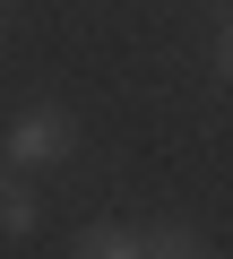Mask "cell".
<instances>
[{
    "label": "cell",
    "instance_id": "obj_1",
    "mask_svg": "<svg viewBox=\"0 0 233 259\" xmlns=\"http://www.w3.org/2000/svg\"><path fill=\"white\" fill-rule=\"evenodd\" d=\"M52 156H69V121H61V112H26V121L9 130V173H35V164H52Z\"/></svg>",
    "mask_w": 233,
    "mask_h": 259
},
{
    "label": "cell",
    "instance_id": "obj_2",
    "mask_svg": "<svg viewBox=\"0 0 233 259\" xmlns=\"http://www.w3.org/2000/svg\"><path fill=\"white\" fill-rule=\"evenodd\" d=\"M78 250H86V259H138L147 242H138L130 225H95V233H78Z\"/></svg>",
    "mask_w": 233,
    "mask_h": 259
},
{
    "label": "cell",
    "instance_id": "obj_3",
    "mask_svg": "<svg viewBox=\"0 0 233 259\" xmlns=\"http://www.w3.org/2000/svg\"><path fill=\"white\" fill-rule=\"evenodd\" d=\"M0 216H9V233H35V199H26V182H9V207H0Z\"/></svg>",
    "mask_w": 233,
    "mask_h": 259
},
{
    "label": "cell",
    "instance_id": "obj_4",
    "mask_svg": "<svg viewBox=\"0 0 233 259\" xmlns=\"http://www.w3.org/2000/svg\"><path fill=\"white\" fill-rule=\"evenodd\" d=\"M216 61H224V78H233V26H224V44H216Z\"/></svg>",
    "mask_w": 233,
    "mask_h": 259
}]
</instances>
